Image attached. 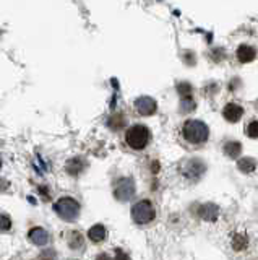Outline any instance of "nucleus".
I'll use <instances>...</instances> for the list:
<instances>
[{"label":"nucleus","mask_w":258,"mask_h":260,"mask_svg":"<svg viewBox=\"0 0 258 260\" xmlns=\"http://www.w3.org/2000/svg\"><path fill=\"white\" fill-rule=\"evenodd\" d=\"M68 246L72 247V249H81L83 247V238H81V234L80 233H70L68 236Z\"/></svg>","instance_id":"dca6fc26"},{"label":"nucleus","mask_w":258,"mask_h":260,"mask_svg":"<svg viewBox=\"0 0 258 260\" xmlns=\"http://www.w3.org/2000/svg\"><path fill=\"white\" fill-rule=\"evenodd\" d=\"M203 172H205V164H203L200 159H190V161H187V164L184 167L185 178H189L192 181L200 179V176Z\"/></svg>","instance_id":"0eeeda50"},{"label":"nucleus","mask_w":258,"mask_h":260,"mask_svg":"<svg viewBox=\"0 0 258 260\" xmlns=\"http://www.w3.org/2000/svg\"><path fill=\"white\" fill-rule=\"evenodd\" d=\"M10 228H12V220L7 215L0 213V231H9Z\"/></svg>","instance_id":"aec40b11"},{"label":"nucleus","mask_w":258,"mask_h":260,"mask_svg":"<svg viewBox=\"0 0 258 260\" xmlns=\"http://www.w3.org/2000/svg\"><path fill=\"white\" fill-rule=\"evenodd\" d=\"M54 210H56V213L62 220L73 221L80 215V203L72 197H62L54 205Z\"/></svg>","instance_id":"7ed1b4c3"},{"label":"nucleus","mask_w":258,"mask_h":260,"mask_svg":"<svg viewBox=\"0 0 258 260\" xmlns=\"http://www.w3.org/2000/svg\"><path fill=\"white\" fill-rule=\"evenodd\" d=\"M224 153L229 158H239L242 153V145L239 142H228L224 145Z\"/></svg>","instance_id":"ddd939ff"},{"label":"nucleus","mask_w":258,"mask_h":260,"mask_svg":"<svg viewBox=\"0 0 258 260\" xmlns=\"http://www.w3.org/2000/svg\"><path fill=\"white\" fill-rule=\"evenodd\" d=\"M154 206L151 205V202L148 200H142L134 205V208H132V218H134L135 223L138 225H146L150 223V221L154 220Z\"/></svg>","instance_id":"20e7f679"},{"label":"nucleus","mask_w":258,"mask_h":260,"mask_svg":"<svg viewBox=\"0 0 258 260\" xmlns=\"http://www.w3.org/2000/svg\"><path fill=\"white\" fill-rule=\"evenodd\" d=\"M114 195H115L117 200H120V202H127V200H130V198L135 195V182L132 181V179H128V178L120 179V181L115 184Z\"/></svg>","instance_id":"39448f33"},{"label":"nucleus","mask_w":258,"mask_h":260,"mask_svg":"<svg viewBox=\"0 0 258 260\" xmlns=\"http://www.w3.org/2000/svg\"><path fill=\"white\" fill-rule=\"evenodd\" d=\"M198 216L205 221H216L220 216V208L214 203H205L198 208Z\"/></svg>","instance_id":"1a4fd4ad"},{"label":"nucleus","mask_w":258,"mask_h":260,"mask_svg":"<svg viewBox=\"0 0 258 260\" xmlns=\"http://www.w3.org/2000/svg\"><path fill=\"white\" fill-rule=\"evenodd\" d=\"M247 135L250 139H258V120H252L247 125Z\"/></svg>","instance_id":"a211bd4d"},{"label":"nucleus","mask_w":258,"mask_h":260,"mask_svg":"<svg viewBox=\"0 0 258 260\" xmlns=\"http://www.w3.org/2000/svg\"><path fill=\"white\" fill-rule=\"evenodd\" d=\"M234 249L236 250H242V249H245V246H247V239L244 238V236H240V234H237L236 238H234Z\"/></svg>","instance_id":"6ab92c4d"},{"label":"nucleus","mask_w":258,"mask_h":260,"mask_svg":"<svg viewBox=\"0 0 258 260\" xmlns=\"http://www.w3.org/2000/svg\"><path fill=\"white\" fill-rule=\"evenodd\" d=\"M135 109L142 116H153L156 109H158V104L150 96H140L135 99Z\"/></svg>","instance_id":"423d86ee"},{"label":"nucleus","mask_w":258,"mask_h":260,"mask_svg":"<svg viewBox=\"0 0 258 260\" xmlns=\"http://www.w3.org/2000/svg\"><path fill=\"white\" fill-rule=\"evenodd\" d=\"M81 169H83V163H81L80 158H73V159H70V161L67 163V171L70 174L76 176V174L81 172Z\"/></svg>","instance_id":"2eb2a0df"},{"label":"nucleus","mask_w":258,"mask_h":260,"mask_svg":"<svg viewBox=\"0 0 258 260\" xmlns=\"http://www.w3.org/2000/svg\"><path fill=\"white\" fill-rule=\"evenodd\" d=\"M255 56H256V51L252 48V46H247V44L239 46V49H237V59L240 60L242 64L252 62V60L255 59Z\"/></svg>","instance_id":"9b49d317"},{"label":"nucleus","mask_w":258,"mask_h":260,"mask_svg":"<svg viewBox=\"0 0 258 260\" xmlns=\"http://www.w3.org/2000/svg\"><path fill=\"white\" fill-rule=\"evenodd\" d=\"M114 260H130V258H128L127 254H123L122 250L117 249V252H115V258H114Z\"/></svg>","instance_id":"4be33fe9"},{"label":"nucleus","mask_w":258,"mask_h":260,"mask_svg":"<svg viewBox=\"0 0 258 260\" xmlns=\"http://www.w3.org/2000/svg\"><path fill=\"white\" fill-rule=\"evenodd\" d=\"M96 260H112L111 257H109L107 254H101V255H98V258Z\"/></svg>","instance_id":"5701e85b"},{"label":"nucleus","mask_w":258,"mask_h":260,"mask_svg":"<svg viewBox=\"0 0 258 260\" xmlns=\"http://www.w3.org/2000/svg\"><path fill=\"white\" fill-rule=\"evenodd\" d=\"M54 252L52 250H44L41 255H39V258L37 260H54Z\"/></svg>","instance_id":"412c9836"},{"label":"nucleus","mask_w":258,"mask_h":260,"mask_svg":"<svg viewBox=\"0 0 258 260\" xmlns=\"http://www.w3.org/2000/svg\"><path fill=\"white\" fill-rule=\"evenodd\" d=\"M29 239L33 244H36V246H46L49 241V234L42 228H33L29 231Z\"/></svg>","instance_id":"9d476101"},{"label":"nucleus","mask_w":258,"mask_h":260,"mask_svg":"<svg viewBox=\"0 0 258 260\" xmlns=\"http://www.w3.org/2000/svg\"><path fill=\"white\" fill-rule=\"evenodd\" d=\"M237 166H239V169L242 171V172H253L255 171V167H256V161L253 158H242V159H239V163H237Z\"/></svg>","instance_id":"4468645a"},{"label":"nucleus","mask_w":258,"mask_h":260,"mask_svg":"<svg viewBox=\"0 0 258 260\" xmlns=\"http://www.w3.org/2000/svg\"><path fill=\"white\" fill-rule=\"evenodd\" d=\"M177 91H179V95H181V98L192 96V86L189 85V83H179Z\"/></svg>","instance_id":"f3484780"},{"label":"nucleus","mask_w":258,"mask_h":260,"mask_svg":"<svg viewBox=\"0 0 258 260\" xmlns=\"http://www.w3.org/2000/svg\"><path fill=\"white\" fill-rule=\"evenodd\" d=\"M88 236L93 242H101L106 238V228L103 225H95L93 228H90Z\"/></svg>","instance_id":"f8f14e48"},{"label":"nucleus","mask_w":258,"mask_h":260,"mask_svg":"<svg viewBox=\"0 0 258 260\" xmlns=\"http://www.w3.org/2000/svg\"><path fill=\"white\" fill-rule=\"evenodd\" d=\"M242 114H244V109L240 108L239 104L236 103H229V104H226L224 106V109H223V116L224 119L228 120V122H239L240 117H242Z\"/></svg>","instance_id":"6e6552de"},{"label":"nucleus","mask_w":258,"mask_h":260,"mask_svg":"<svg viewBox=\"0 0 258 260\" xmlns=\"http://www.w3.org/2000/svg\"><path fill=\"white\" fill-rule=\"evenodd\" d=\"M182 135L189 143L200 145V143H205L208 140L209 130H208V125L205 124V122L197 120V119H190L184 124Z\"/></svg>","instance_id":"f257e3e1"},{"label":"nucleus","mask_w":258,"mask_h":260,"mask_svg":"<svg viewBox=\"0 0 258 260\" xmlns=\"http://www.w3.org/2000/svg\"><path fill=\"white\" fill-rule=\"evenodd\" d=\"M150 139H151V132L150 128L143 124H135L128 127V130L125 132V142L130 148L134 150H143L148 147V143H150Z\"/></svg>","instance_id":"f03ea898"}]
</instances>
